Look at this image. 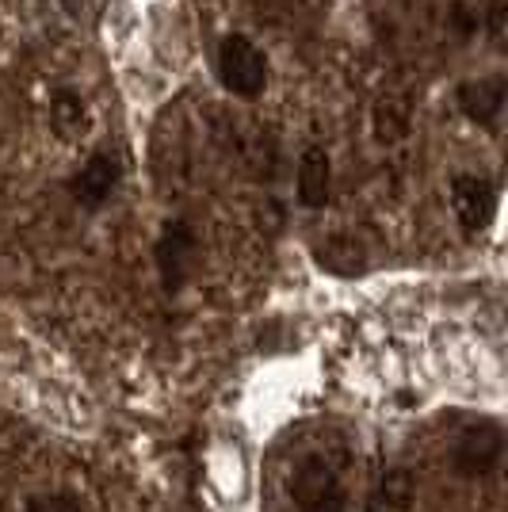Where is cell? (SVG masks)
<instances>
[{
    "mask_svg": "<svg viewBox=\"0 0 508 512\" xmlns=\"http://www.w3.org/2000/svg\"><path fill=\"white\" fill-rule=\"evenodd\" d=\"M199 234L188 218H172L161 226L157 234V245H153V264H157V276H161V287L169 295H180L188 287V279L199 272Z\"/></svg>",
    "mask_w": 508,
    "mask_h": 512,
    "instance_id": "cell-3",
    "label": "cell"
},
{
    "mask_svg": "<svg viewBox=\"0 0 508 512\" xmlns=\"http://www.w3.org/2000/svg\"><path fill=\"white\" fill-rule=\"evenodd\" d=\"M455 104L474 127H497V119L505 111V77L493 73V77L463 81L459 92H455Z\"/></svg>",
    "mask_w": 508,
    "mask_h": 512,
    "instance_id": "cell-7",
    "label": "cell"
},
{
    "mask_svg": "<svg viewBox=\"0 0 508 512\" xmlns=\"http://www.w3.org/2000/svg\"><path fill=\"white\" fill-rule=\"evenodd\" d=\"M451 211L466 234L489 230V222L497 214V184L482 172H459L451 180Z\"/></svg>",
    "mask_w": 508,
    "mask_h": 512,
    "instance_id": "cell-6",
    "label": "cell"
},
{
    "mask_svg": "<svg viewBox=\"0 0 508 512\" xmlns=\"http://www.w3.org/2000/svg\"><path fill=\"white\" fill-rule=\"evenodd\" d=\"M287 497L295 512H348V490L337 467L321 455L298 459L287 482Z\"/></svg>",
    "mask_w": 508,
    "mask_h": 512,
    "instance_id": "cell-2",
    "label": "cell"
},
{
    "mask_svg": "<svg viewBox=\"0 0 508 512\" xmlns=\"http://www.w3.org/2000/svg\"><path fill=\"white\" fill-rule=\"evenodd\" d=\"M27 512H81V505L69 493H43V497L27 501Z\"/></svg>",
    "mask_w": 508,
    "mask_h": 512,
    "instance_id": "cell-12",
    "label": "cell"
},
{
    "mask_svg": "<svg viewBox=\"0 0 508 512\" xmlns=\"http://www.w3.org/2000/svg\"><path fill=\"white\" fill-rule=\"evenodd\" d=\"M123 184V157L115 150L88 153V161L69 176V195L81 211H100Z\"/></svg>",
    "mask_w": 508,
    "mask_h": 512,
    "instance_id": "cell-5",
    "label": "cell"
},
{
    "mask_svg": "<svg viewBox=\"0 0 508 512\" xmlns=\"http://www.w3.org/2000/svg\"><path fill=\"white\" fill-rule=\"evenodd\" d=\"M413 501H417V482H413V474L405 467H394L386 470L379 478V486L371 490V501H367V509L371 512H409L413 509Z\"/></svg>",
    "mask_w": 508,
    "mask_h": 512,
    "instance_id": "cell-10",
    "label": "cell"
},
{
    "mask_svg": "<svg viewBox=\"0 0 508 512\" xmlns=\"http://www.w3.org/2000/svg\"><path fill=\"white\" fill-rule=\"evenodd\" d=\"M505 455V428L489 417H478L455 436V451H451V463L463 478H486L497 470Z\"/></svg>",
    "mask_w": 508,
    "mask_h": 512,
    "instance_id": "cell-4",
    "label": "cell"
},
{
    "mask_svg": "<svg viewBox=\"0 0 508 512\" xmlns=\"http://www.w3.org/2000/svg\"><path fill=\"white\" fill-rule=\"evenodd\" d=\"M318 264L333 276H360L367 268V256L352 237H329L325 245H318Z\"/></svg>",
    "mask_w": 508,
    "mask_h": 512,
    "instance_id": "cell-11",
    "label": "cell"
},
{
    "mask_svg": "<svg viewBox=\"0 0 508 512\" xmlns=\"http://www.w3.org/2000/svg\"><path fill=\"white\" fill-rule=\"evenodd\" d=\"M214 69H218L222 88L230 96H241V100H256L268 88V54L241 31L222 35L218 54H214Z\"/></svg>",
    "mask_w": 508,
    "mask_h": 512,
    "instance_id": "cell-1",
    "label": "cell"
},
{
    "mask_svg": "<svg viewBox=\"0 0 508 512\" xmlns=\"http://www.w3.org/2000/svg\"><path fill=\"white\" fill-rule=\"evenodd\" d=\"M88 127H92V111H88L85 96L77 88H54V96H50V130L62 142H73V138H85Z\"/></svg>",
    "mask_w": 508,
    "mask_h": 512,
    "instance_id": "cell-9",
    "label": "cell"
},
{
    "mask_svg": "<svg viewBox=\"0 0 508 512\" xmlns=\"http://www.w3.org/2000/svg\"><path fill=\"white\" fill-rule=\"evenodd\" d=\"M333 195V161L325 146H306L298 157V203L306 211H321Z\"/></svg>",
    "mask_w": 508,
    "mask_h": 512,
    "instance_id": "cell-8",
    "label": "cell"
}]
</instances>
